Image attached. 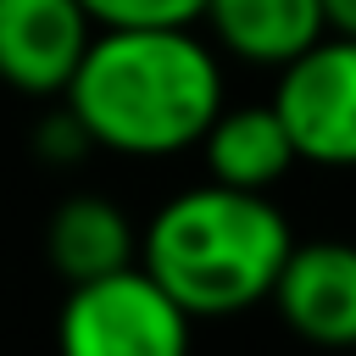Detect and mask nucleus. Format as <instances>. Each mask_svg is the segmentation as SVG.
I'll return each mask as SVG.
<instances>
[{"label": "nucleus", "instance_id": "nucleus-6", "mask_svg": "<svg viewBox=\"0 0 356 356\" xmlns=\"http://www.w3.org/2000/svg\"><path fill=\"white\" fill-rule=\"evenodd\" d=\"M273 306L284 317L289 334H300L306 345H356V245L345 239H312L295 245Z\"/></svg>", "mask_w": 356, "mask_h": 356}, {"label": "nucleus", "instance_id": "nucleus-12", "mask_svg": "<svg viewBox=\"0 0 356 356\" xmlns=\"http://www.w3.org/2000/svg\"><path fill=\"white\" fill-rule=\"evenodd\" d=\"M328 6V33H350L356 39V0H323Z\"/></svg>", "mask_w": 356, "mask_h": 356}, {"label": "nucleus", "instance_id": "nucleus-1", "mask_svg": "<svg viewBox=\"0 0 356 356\" xmlns=\"http://www.w3.org/2000/svg\"><path fill=\"white\" fill-rule=\"evenodd\" d=\"M67 100L100 150L161 161L200 150L222 117V56L195 28H100Z\"/></svg>", "mask_w": 356, "mask_h": 356}, {"label": "nucleus", "instance_id": "nucleus-7", "mask_svg": "<svg viewBox=\"0 0 356 356\" xmlns=\"http://www.w3.org/2000/svg\"><path fill=\"white\" fill-rule=\"evenodd\" d=\"M206 28L222 44V56L278 72L328 33V6L323 0H211Z\"/></svg>", "mask_w": 356, "mask_h": 356}, {"label": "nucleus", "instance_id": "nucleus-10", "mask_svg": "<svg viewBox=\"0 0 356 356\" xmlns=\"http://www.w3.org/2000/svg\"><path fill=\"white\" fill-rule=\"evenodd\" d=\"M28 150H33V161H44V167H78V161H83L89 150H100V145H95L89 122L72 111V100L61 95V100H44V111L33 117Z\"/></svg>", "mask_w": 356, "mask_h": 356}, {"label": "nucleus", "instance_id": "nucleus-3", "mask_svg": "<svg viewBox=\"0 0 356 356\" xmlns=\"http://www.w3.org/2000/svg\"><path fill=\"white\" fill-rule=\"evenodd\" d=\"M189 334L195 317L145 261L67 284L56 312V339L67 356H178L189 350Z\"/></svg>", "mask_w": 356, "mask_h": 356}, {"label": "nucleus", "instance_id": "nucleus-5", "mask_svg": "<svg viewBox=\"0 0 356 356\" xmlns=\"http://www.w3.org/2000/svg\"><path fill=\"white\" fill-rule=\"evenodd\" d=\"M95 33L83 0H0V83L22 100H61Z\"/></svg>", "mask_w": 356, "mask_h": 356}, {"label": "nucleus", "instance_id": "nucleus-11", "mask_svg": "<svg viewBox=\"0 0 356 356\" xmlns=\"http://www.w3.org/2000/svg\"><path fill=\"white\" fill-rule=\"evenodd\" d=\"M95 28H195L211 0H83Z\"/></svg>", "mask_w": 356, "mask_h": 356}, {"label": "nucleus", "instance_id": "nucleus-2", "mask_svg": "<svg viewBox=\"0 0 356 356\" xmlns=\"http://www.w3.org/2000/svg\"><path fill=\"white\" fill-rule=\"evenodd\" d=\"M289 250V217L261 189H234L217 178L161 200L139 234V261L184 300L195 323L239 317L273 300Z\"/></svg>", "mask_w": 356, "mask_h": 356}, {"label": "nucleus", "instance_id": "nucleus-8", "mask_svg": "<svg viewBox=\"0 0 356 356\" xmlns=\"http://www.w3.org/2000/svg\"><path fill=\"white\" fill-rule=\"evenodd\" d=\"M200 161H206V178H217V184L273 195L289 178V167L300 161V150H295L289 122L267 100V106H222V117L200 139Z\"/></svg>", "mask_w": 356, "mask_h": 356}, {"label": "nucleus", "instance_id": "nucleus-4", "mask_svg": "<svg viewBox=\"0 0 356 356\" xmlns=\"http://www.w3.org/2000/svg\"><path fill=\"white\" fill-rule=\"evenodd\" d=\"M273 106L289 122L300 161L356 167V39L323 33L312 50L278 67Z\"/></svg>", "mask_w": 356, "mask_h": 356}, {"label": "nucleus", "instance_id": "nucleus-9", "mask_svg": "<svg viewBox=\"0 0 356 356\" xmlns=\"http://www.w3.org/2000/svg\"><path fill=\"white\" fill-rule=\"evenodd\" d=\"M44 256L67 284L117 273L139 256V234L128 211L106 195H67L44 222Z\"/></svg>", "mask_w": 356, "mask_h": 356}]
</instances>
